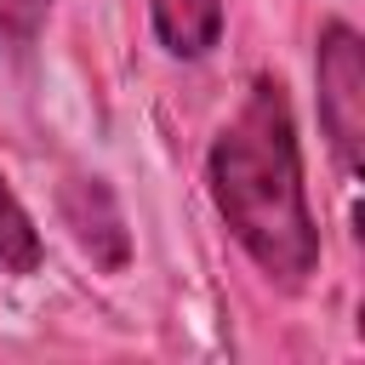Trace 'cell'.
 I'll return each instance as SVG.
<instances>
[{
	"mask_svg": "<svg viewBox=\"0 0 365 365\" xmlns=\"http://www.w3.org/2000/svg\"><path fill=\"white\" fill-rule=\"evenodd\" d=\"M40 257H46L40 228H34L29 205L11 194V182H6V171H0V268H6V274H34Z\"/></svg>",
	"mask_w": 365,
	"mask_h": 365,
	"instance_id": "obj_5",
	"label": "cell"
},
{
	"mask_svg": "<svg viewBox=\"0 0 365 365\" xmlns=\"http://www.w3.org/2000/svg\"><path fill=\"white\" fill-rule=\"evenodd\" d=\"M314 86H319V131H325L336 165L354 177L365 160V40L342 17H331L319 29Z\"/></svg>",
	"mask_w": 365,
	"mask_h": 365,
	"instance_id": "obj_2",
	"label": "cell"
},
{
	"mask_svg": "<svg viewBox=\"0 0 365 365\" xmlns=\"http://www.w3.org/2000/svg\"><path fill=\"white\" fill-rule=\"evenodd\" d=\"M205 188L240 251L279 279L285 291L308 285L319 268V228L302 188V143L291 120V97L274 74H257L228 125L211 137Z\"/></svg>",
	"mask_w": 365,
	"mask_h": 365,
	"instance_id": "obj_1",
	"label": "cell"
},
{
	"mask_svg": "<svg viewBox=\"0 0 365 365\" xmlns=\"http://www.w3.org/2000/svg\"><path fill=\"white\" fill-rule=\"evenodd\" d=\"M51 0H0V51H29L46 29Z\"/></svg>",
	"mask_w": 365,
	"mask_h": 365,
	"instance_id": "obj_6",
	"label": "cell"
},
{
	"mask_svg": "<svg viewBox=\"0 0 365 365\" xmlns=\"http://www.w3.org/2000/svg\"><path fill=\"white\" fill-rule=\"evenodd\" d=\"M57 205H63V222L74 234V245L103 268V274H120L131 262V228L120 217V200L103 177L91 171H68L63 188H57Z\"/></svg>",
	"mask_w": 365,
	"mask_h": 365,
	"instance_id": "obj_3",
	"label": "cell"
},
{
	"mask_svg": "<svg viewBox=\"0 0 365 365\" xmlns=\"http://www.w3.org/2000/svg\"><path fill=\"white\" fill-rule=\"evenodd\" d=\"M148 17L160 46L182 63L211 57V46L222 40V0H148Z\"/></svg>",
	"mask_w": 365,
	"mask_h": 365,
	"instance_id": "obj_4",
	"label": "cell"
}]
</instances>
